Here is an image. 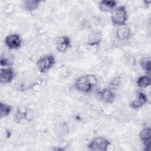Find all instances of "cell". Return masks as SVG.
I'll use <instances>...</instances> for the list:
<instances>
[{"label": "cell", "mask_w": 151, "mask_h": 151, "mask_svg": "<svg viewBox=\"0 0 151 151\" xmlns=\"http://www.w3.org/2000/svg\"><path fill=\"white\" fill-rule=\"evenodd\" d=\"M131 37V30L126 25L119 26L116 31V37L120 40H127Z\"/></svg>", "instance_id": "9c48e42d"}, {"label": "cell", "mask_w": 151, "mask_h": 151, "mask_svg": "<svg viewBox=\"0 0 151 151\" xmlns=\"http://www.w3.org/2000/svg\"><path fill=\"white\" fill-rule=\"evenodd\" d=\"M55 63V59L51 54L45 55L37 61V66L41 73H45L51 69Z\"/></svg>", "instance_id": "3957f363"}, {"label": "cell", "mask_w": 151, "mask_h": 151, "mask_svg": "<svg viewBox=\"0 0 151 151\" xmlns=\"http://www.w3.org/2000/svg\"><path fill=\"white\" fill-rule=\"evenodd\" d=\"M11 110H12V108L11 106L3 103H0V117L2 118L4 117H6L8 116L11 112Z\"/></svg>", "instance_id": "e0dca14e"}, {"label": "cell", "mask_w": 151, "mask_h": 151, "mask_svg": "<svg viewBox=\"0 0 151 151\" xmlns=\"http://www.w3.org/2000/svg\"><path fill=\"white\" fill-rule=\"evenodd\" d=\"M15 77L14 70L12 68H4L0 70V80L2 84L11 83Z\"/></svg>", "instance_id": "8992f818"}, {"label": "cell", "mask_w": 151, "mask_h": 151, "mask_svg": "<svg viewBox=\"0 0 151 151\" xmlns=\"http://www.w3.org/2000/svg\"><path fill=\"white\" fill-rule=\"evenodd\" d=\"M121 83V78L120 77H114L110 83V89L113 90V89H115L118 88Z\"/></svg>", "instance_id": "d6986e66"}, {"label": "cell", "mask_w": 151, "mask_h": 151, "mask_svg": "<svg viewBox=\"0 0 151 151\" xmlns=\"http://www.w3.org/2000/svg\"><path fill=\"white\" fill-rule=\"evenodd\" d=\"M71 47V40L67 36H62L58 38L56 42V48L61 52H65Z\"/></svg>", "instance_id": "ba28073f"}, {"label": "cell", "mask_w": 151, "mask_h": 151, "mask_svg": "<svg viewBox=\"0 0 151 151\" xmlns=\"http://www.w3.org/2000/svg\"><path fill=\"white\" fill-rule=\"evenodd\" d=\"M101 39V36L99 32L92 33L88 38V44L90 46H94L98 45Z\"/></svg>", "instance_id": "9a60e30c"}, {"label": "cell", "mask_w": 151, "mask_h": 151, "mask_svg": "<svg viewBox=\"0 0 151 151\" xmlns=\"http://www.w3.org/2000/svg\"><path fill=\"white\" fill-rule=\"evenodd\" d=\"M147 101V98L145 93L139 92L137 95L136 99L131 103L130 106L133 109H137L142 107Z\"/></svg>", "instance_id": "30bf717a"}, {"label": "cell", "mask_w": 151, "mask_h": 151, "mask_svg": "<svg viewBox=\"0 0 151 151\" xmlns=\"http://www.w3.org/2000/svg\"><path fill=\"white\" fill-rule=\"evenodd\" d=\"M110 145L109 140L100 136L93 139L88 145V148L93 151H106Z\"/></svg>", "instance_id": "277c9868"}, {"label": "cell", "mask_w": 151, "mask_h": 151, "mask_svg": "<svg viewBox=\"0 0 151 151\" xmlns=\"http://www.w3.org/2000/svg\"><path fill=\"white\" fill-rule=\"evenodd\" d=\"M136 83L139 87L147 88L150 85V78L147 76H143L138 78Z\"/></svg>", "instance_id": "2e32d148"}, {"label": "cell", "mask_w": 151, "mask_h": 151, "mask_svg": "<svg viewBox=\"0 0 151 151\" xmlns=\"http://www.w3.org/2000/svg\"><path fill=\"white\" fill-rule=\"evenodd\" d=\"M111 22L113 25L122 26L126 25L128 19V15L124 6H120L111 11Z\"/></svg>", "instance_id": "7a4b0ae2"}, {"label": "cell", "mask_w": 151, "mask_h": 151, "mask_svg": "<svg viewBox=\"0 0 151 151\" xmlns=\"http://www.w3.org/2000/svg\"><path fill=\"white\" fill-rule=\"evenodd\" d=\"M117 2L115 1H101L99 3V8L103 12H111L116 7Z\"/></svg>", "instance_id": "7c38bea8"}, {"label": "cell", "mask_w": 151, "mask_h": 151, "mask_svg": "<svg viewBox=\"0 0 151 151\" xmlns=\"http://www.w3.org/2000/svg\"><path fill=\"white\" fill-rule=\"evenodd\" d=\"M22 40L18 34L8 35L5 39V44L9 49H17L21 45Z\"/></svg>", "instance_id": "5b68a950"}, {"label": "cell", "mask_w": 151, "mask_h": 151, "mask_svg": "<svg viewBox=\"0 0 151 151\" xmlns=\"http://www.w3.org/2000/svg\"><path fill=\"white\" fill-rule=\"evenodd\" d=\"M27 110L26 108L24 107L18 108L14 116V121L17 123L19 122L22 119L27 118Z\"/></svg>", "instance_id": "5bb4252c"}, {"label": "cell", "mask_w": 151, "mask_h": 151, "mask_svg": "<svg viewBox=\"0 0 151 151\" xmlns=\"http://www.w3.org/2000/svg\"><path fill=\"white\" fill-rule=\"evenodd\" d=\"M0 64L2 66H10L12 64V60L10 58L4 56L3 55L1 57V61H0Z\"/></svg>", "instance_id": "ffe728a7"}, {"label": "cell", "mask_w": 151, "mask_h": 151, "mask_svg": "<svg viewBox=\"0 0 151 151\" xmlns=\"http://www.w3.org/2000/svg\"><path fill=\"white\" fill-rule=\"evenodd\" d=\"M101 100L107 103H112L115 99V94L110 88H104L100 93Z\"/></svg>", "instance_id": "8fae6325"}, {"label": "cell", "mask_w": 151, "mask_h": 151, "mask_svg": "<svg viewBox=\"0 0 151 151\" xmlns=\"http://www.w3.org/2000/svg\"><path fill=\"white\" fill-rule=\"evenodd\" d=\"M139 137L144 145V150L149 151L150 150V129L149 127L143 129L140 133Z\"/></svg>", "instance_id": "52a82bcc"}, {"label": "cell", "mask_w": 151, "mask_h": 151, "mask_svg": "<svg viewBox=\"0 0 151 151\" xmlns=\"http://www.w3.org/2000/svg\"><path fill=\"white\" fill-rule=\"evenodd\" d=\"M41 1L31 0V1H24V8L28 11H33L37 9L40 5Z\"/></svg>", "instance_id": "4fadbf2b"}, {"label": "cell", "mask_w": 151, "mask_h": 151, "mask_svg": "<svg viewBox=\"0 0 151 151\" xmlns=\"http://www.w3.org/2000/svg\"><path fill=\"white\" fill-rule=\"evenodd\" d=\"M97 82V77L94 74H86L79 77L75 83L76 88L83 93H89Z\"/></svg>", "instance_id": "6da1fadb"}, {"label": "cell", "mask_w": 151, "mask_h": 151, "mask_svg": "<svg viewBox=\"0 0 151 151\" xmlns=\"http://www.w3.org/2000/svg\"><path fill=\"white\" fill-rule=\"evenodd\" d=\"M141 67L148 74H150V58L149 57L143 58L140 62Z\"/></svg>", "instance_id": "ac0fdd59"}]
</instances>
